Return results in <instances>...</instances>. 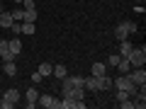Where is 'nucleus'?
<instances>
[{"label": "nucleus", "mask_w": 146, "mask_h": 109, "mask_svg": "<svg viewBox=\"0 0 146 109\" xmlns=\"http://www.w3.org/2000/svg\"><path fill=\"white\" fill-rule=\"evenodd\" d=\"M51 70H54L51 63H42V66H39V73H42L44 78H49V75H51Z\"/></svg>", "instance_id": "6ab92c4d"}, {"label": "nucleus", "mask_w": 146, "mask_h": 109, "mask_svg": "<svg viewBox=\"0 0 146 109\" xmlns=\"http://www.w3.org/2000/svg\"><path fill=\"white\" fill-rule=\"evenodd\" d=\"M51 75H54V78H58V80H61L63 75H68V73H66V66H61V63H58V66H54Z\"/></svg>", "instance_id": "a211bd4d"}, {"label": "nucleus", "mask_w": 146, "mask_h": 109, "mask_svg": "<svg viewBox=\"0 0 146 109\" xmlns=\"http://www.w3.org/2000/svg\"><path fill=\"white\" fill-rule=\"evenodd\" d=\"M136 32V24L131 20H124L122 24H117V29H115V36H117V41H122V39H127L129 34H134Z\"/></svg>", "instance_id": "20e7f679"}, {"label": "nucleus", "mask_w": 146, "mask_h": 109, "mask_svg": "<svg viewBox=\"0 0 146 109\" xmlns=\"http://www.w3.org/2000/svg\"><path fill=\"white\" fill-rule=\"evenodd\" d=\"M12 22H15V20H12V15H10V12H5V10L0 12V27L10 29V24H12Z\"/></svg>", "instance_id": "9b49d317"}, {"label": "nucleus", "mask_w": 146, "mask_h": 109, "mask_svg": "<svg viewBox=\"0 0 146 109\" xmlns=\"http://www.w3.org/2000/svg\"><path fill=\"white\" fill-rule=\"evenodd\" d=\"M119 58H122L119 53H115V56H110V58H107V66H117V63H119Z\"/></svg>", "instance_id": "b1692460"}, {"label": "nucleus", "mask_w": 146, "mask_h": 109, "mask_svg": "<svg viewBox=\"0 0 146 109\" xmlns=\"http://www.w3.org/2000/svg\"><path fill=\"white\" fill-rule=\"evenodd\" d=\"M119 107H122V109H134V102H131V97H129V99H124V102H119Z\"/></svg>", "instance_id": "a878e982"}, {"label": "nucleus", "mask_w": 146, "mask_h": 109, "mask_svg": "<svg viewBox=\"0 0 146 109\" xmlns=\"http://www.w3.org/2000/svg\"><path fill=\"white\" fill-rule=\"evenodd\" d=\"M115 68H119V73H129V61H127V58H119V63H117V66Z\"/></svg>", "instance_id": "aec40b11"}, {"label": "nucleus", "mask_w": 146, "mask_h": 109, "mask_svg": "<svg viewBox=\"0 0 146 109\" xmlns=\"http://www.w3.org/2000/svg\"><path fill=\"white\" fill-rule=\"evenodd\" d=\"M22 12H25L22 7H15V10H10V15H12V20H15V22H22Z\"/></svg>", "instance_id": "4be33fe9"}, {"label": "nucleus", "mask_w": 146, "mask_h": 109, "mask_svg": "<svg viewBox=\"0 0 146 109\" xmlns=\"http://www.w3.org/2000/svg\"><path fill=\"white\" fill-rule=\"evenodd\" d=\"M56 102H58V99L51 97V95H39V97H36V104L44 107V109H56Z\"/></svg>", "instance_id": "0eeeda50"}, {"label": "nucleus", "mask_w": 146, "mask_h": 109, "mask_svg": "<svg viewBox=\"0 0 146 109\" xmlns=\"http://www.w3.org/2000/svg\"><path fill=\"white\" fill-rule=\"evenodd\" d=\"M25 97H27V109H34L36 107V97H39V92H36L34 87H29L25 92Z\"/></svg>", "instance_id": "1a4fd4ad"}, {"label": "nucleus", "mask_w": 146, "mask_h": 109, "mask_svg": "<svg viewBox=\"0 0 146 109\" xmlns=\"http://www.w3.org/2000/svg\"><path fill=\"white\" fill-rule=\"evenodd\" d=\"M12 3H22V0H12Z\"/></svg>", "instance_id": "c756f323"}, {"label": "nucleus", "mask_w": 146, "mask_h": 109, "mask_svg": "<svg viewBox=\"0 0 146 109\" xmlns=\"http://www.w3.org/2000/svg\"><path fill=\"white\" fill-rule=\"evenodd\" d=\"M7 49H10L15 56H20V51H22V41H20V36H15V39H7Z\"/></svg>", "instance_id": "9d476101"}, {"label": "nucleus", "mask_w": 146, "mask_h": 109, "mask_svg": "<svg viewBox=\"0 0 146 109\" xmlns=\"http://www.w3.org/2000/svg\"><path fill=\"white\" fill-rule=\"evenodd\" d=\"M127 75L131 78L134 85H146V70H144V66H141V68H129Z\"/></svg>", "instance_id": "423d86ee"}, {"label": "nucleus", "mask_w": 146, "mask_h": 109, "mask_svg": "<svg viewBox=\"0 0 146 109\" xmlns=\"http://www.w3.org/2000/svg\"><path fill=\"white\" fill-rule=\"evenodd\" d=\"M42 80H44V75H42V73H39V70H36V73H32V83H42Z\"/></svg>", "instance_id": "bb28decb"}, {"label": "nucleus", "mask_w": 146, "mask_h": 109, "mask_svg": "<svg viewBox=\"0 0 146 109\" xmlns=\"http://www.w3.org/2000/svg\"><path fill=\"white\" fill-rule=\"evenodd\" d=\"M131 49H134V46H131V44L127 41V39H122V41H119V56H122V58H127Z\"/></svg>", "instance_id": "ddd939ff"}, {"label": "nucleus", "mask_w": 146, "mask_h": 109, "mask_svg": "<svg viewBox=\"0 0 146 109\" xmlns=\"http://www.w3.org/2000/svg\"><path fill=\"white\" fill-rule=\"evenodd\" d=\"M5 51H7V41H5V39H0V56H3Z\"/></svg>", "instance_id": "c85d7f7f"}, {"label": "nucleus", "mask_w": 146, "mask_h": 109, "mask_svg": "<svg viewBox=\"0 0 146 109\" xmlns=\"http://www.w3.org/2000/svg\"><path fill=\"white\" fill-rule=\"evenodd\" d=\"M83 87H85V90H98V78H95V75L83 78Z\"/></svg>", "instance_id": "4468645a"}, {"label": "nucleus", "mask_w": 146, "mask_h": 109, "mask_svg": "<svg viewBox=\"0 0 146 109\" xmlns=\"http://www.w3.org/2000/svg\"><path fill=\"white\" fill-rule=\"evenodd\" d=\"M25 10V7H22ZM22 22H36V7L34 10H25L22 12Z\"/></svg>", "instance_id": "f3484780"}, {"label": "nucleus", "mask_w": 146, "mask_h": 109, "mask_svg": "<svg viewBox=\"0 0 146 109\" xmlns=\"http://www.w3.org/2000/svg\"><path fill=\"white\" fill-rule=\"evenodd\" d=\"M71 87H83V78L80 75H63L61 78V90H71Z\"/></svg>", "instance_id": "39448f33"}, {"label": "nucleus", "mask_w": 146, "mask_h": 109, "mask_svg": "<svg viewBox=\"0 0 146 109\" xmlns=\"http://www.w3.org/2000/svg\"><path fill=\"white\" fill-rule=\"evenodd\" d=\"M0 12H3V7H0Z\"/></svg>", "instance_id": "2f4dec72"}, {"label": "nucleus", "mask_w": 146, "mask_h": 109, "mask_svg": "<svg viewBox=\"0 0 146 109\" xmlns=\"http://www.w3.org/2000/svg\"><path fill=\"white\" fill-rule=\"evenodd\" d=\"M136 3H144V0H136Z\"/></svg>", "instance_id": "7c9ffc66"}, {"label": "nucleus", "mask_w": 146, "mask_h": 109, "mask_svg": "<svg viewBox=\"0 0 146 109\" xmlns=\"http://www.w3.org/2000/svg\"><path fill=\"white\" fill-rule=\"evenodd\" d=\"M127 61H129V66H131V68H141V66L146 63V46L141 44L139 49H131L129 56H127Z\"/></svg>", "instance_id": "f03ea898"}, {"label": "nucleus", "mask_w": 146, "mask_h": 109, "mask_svg": "<svg viewBox=\"0 0 146 109\" xmlns=\"http://www.w3.org/2000/svg\"><path fill=\"white\" fill-rule=\"evenodd\" d=\"M112 87H117V90H124L129 97H134L136 95V90H139V85H134L131 83V78L127 75V73H119V78L117 80H112Z\"/></svg>", "instance_id": "f257e3e1"}, {"label": "nucleus", "mask_w": 146, "mask_h": 109, "mask_svg": "<svg viewBox=\"0 0 146 109\" xmlns=\"http://www.w3.org/2000/svg\"><path fill=\"white\" fill-rule=\"evenodd\" d=\"M10 29H12V34H15V36H20V34H22V24H15V22H12Z\"/></svg>", "instance_id": "393cba45"}, {"label": "nucleus", "mask_w": 146, "mask_h": 109, "mask_svg": "<svg viewBox=\"0 0 146 109\" xmlns=\"http://www.w3.org/2000/svg\"><path fill=\"white\" fill-rule=\"evenodd\" d=\"M124 99H129V95H127L124 90H117V104H119V102H124Z\"/></svg>", "instance_id": "5701e85b"}, {"label": "nucleus", "mask_w": 146, "mask_h": 109, "mask_svg": "<svg viewBox=\"0 0 146 109\" xmlns=\"http://www.w3.org/2000/svg\"><path fill=\"white\" fill-rule=\"evenodd\" d=\"M110 87H112V80L107 75H100L98 78V90H110Z\"/></svg>", "instance_id": "dca6fc26"}, {"label": "nucleus", "mask_w": 146, "mask_h": 109, "mask_svg": "<svg viewBox=\"0 0 146 109\" xmlns=\"http://www.w3.org/2000/svg\"><path fill=\"white\" fill-rule=\"evenodd\" d=\"M63 97H68V99H85V87H71V90H63Z\"/></svg>", "instance_id": "6e6552de"}, {"label": "nucleus", "mask_w": 146, "mask_h": 109, "mask_svg": "<svg viewBox=\"0 0 146 109\" xmlns=\"http://www.w3.org/2000/svg\"><path fill=\"white\" fill-rule=\"evenodd\" d=\"M20 97H22V92H20L17 87L7 90V92L3 95V102H0V109H12L17 102H20Z\"/></svg>", "instance_id": "7ed1b4c3"}, {"label": "nucleus", "mask_w": 146, "mask_h": 109, "mask_svg": "<svg viewBox=\"0 0 146 109\" xmlns=\"http://www.w3.org/2000/svg\"><path fill=\"white\" fill-rule=\"evenodd\" d=\"M22 32H25V34H34V32H36L34 22H25V24H22Z\"/></svg>", "instance_id": "412c9836"}, {"label": "nucleus", "mask_w": 146, "mask_h": 109, "mask_svg": "<svg viewBox=\"0 0 146 109\" xmlns=\"http://www.w3.org/2000/svg\"><path fill=\"white\" fill-rule=\"evenodd\" d=\"M93 75H95V78L107 75V63H93Z\"/></svg>", "instance_id": "f8f14e48"}, {"label": "nucleus", "mask_w": 146, "mask_h": 109, "mask_svg": "<svg viewBox=\"0 0 146 109\" xmlns=\"http://www.w3.org/2000/svg\"><path fill=\"white\" fill-rule=\"evenodd\" d=\"M22 5H25V10H34L36 3H34V0H22Z\"/></svg>", "instance_id": "cd10ccee"}, {"label": "nucleus", "mask_w": 146, "mask_h": 109, "mask_svg": "<svg viewBox=\"0 0 146 109\" xmlns=\"http://www.w3.org/2000/svg\"><path fill=\"white\" fill-rule=\"evenodd\" d=\"M3 68H5V75H10V78H15V75H17V66H15V61L3 63Z\"/></svg>", "instance_id": "2eb2a0df"}]
</instances>
